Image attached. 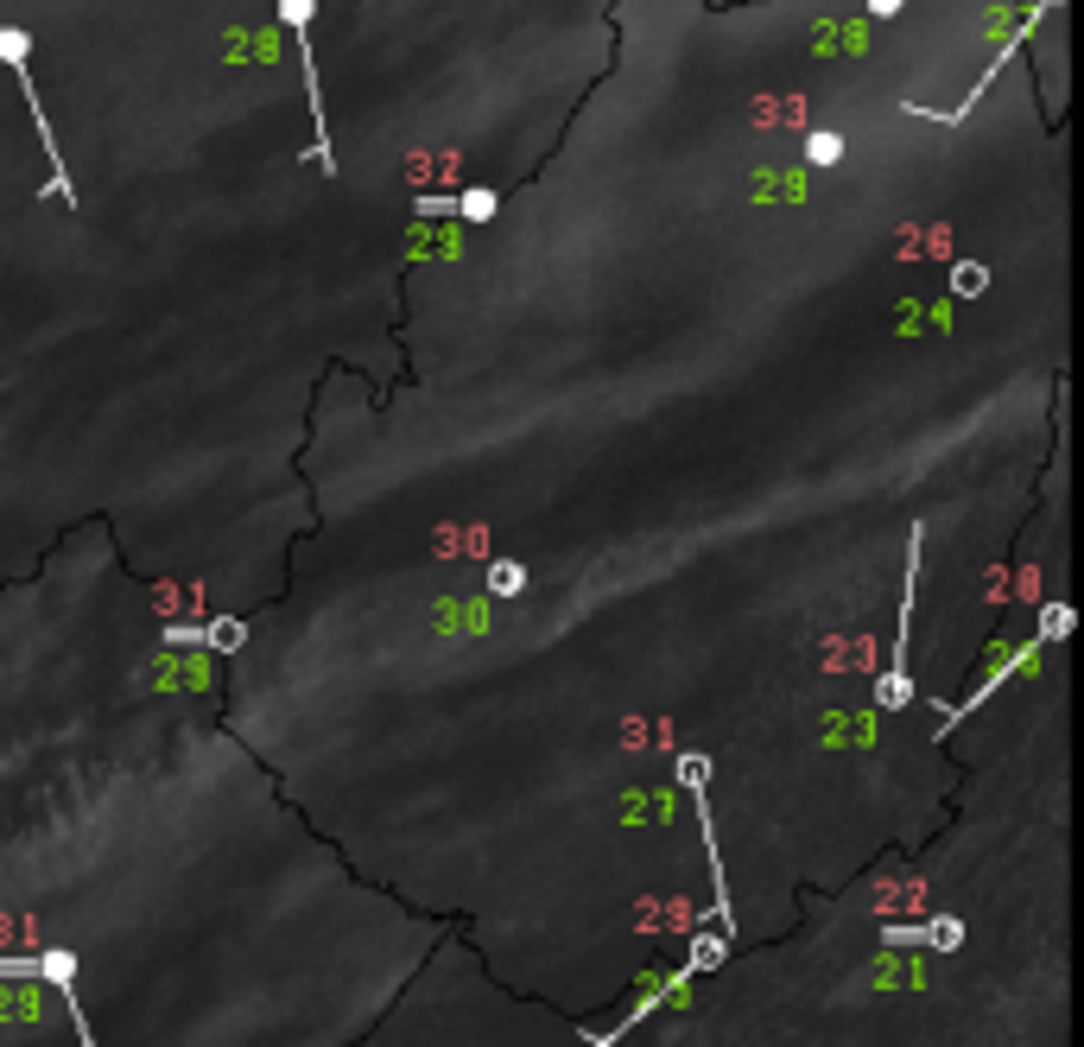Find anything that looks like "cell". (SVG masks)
I'll list each match as a JSON object with an SVG mask.
<instances>
[{"instance_id": "cell-3", "label": "cell", "mask_w": 1084, "mask_h": 1047, "mask_svg": "<svg viewBox=\"0 0 1084 1047\" xmlns=\"http://www.w3.org/2000/svg\"><path fill=\"white\" fill-rule=\"evenodd\" d=\"M837 153H844V140H837V133H812V140H806V159H812V165H831Z\"/></svg>"}, {"instance_id": "cell-2", "label": "cell", "mask_w": 1084, "mask_h": 1047, "mask_svg": "<svg viewBox=\"0 0 1084 1047\" xmlns=\"http://www.w3.org/2000/svg\"><path fill=\"white\" fill-rule=\"evenodd\" d=\"M457 216H470V223H489V216H495V191H463V197H457Z\"/></svg>"}, {"instance_id": "cell-4", "label": "cell", "mask_w": 1084, "mask_h": 1047, "mask_svg": "<svg viewBox=\"0 0 1084 1047\" xmlns=\"http://www.w3.org/2000/svg\"><path fill=\"white\" fill-rule=\"evenodd\" d=\"M952 286H958V292H984V286H989V274L977 267V260H958V274H952Z\"/></svg>"}, {"instance_id": "cell-1", "label": "cell", "mask_w": 1084, "mask_h": 1047, "mask_svg": "<svg viewBox=\"0 0 1084 1047\" xmlns=\"http://www.w3.org/2000/svg\"><path fill=\"white\" fill-rule=\"evenodd\" d=\"M0 64H7L13 77H20V103L32 108V128H39V140H45V159H51V184H45V191L71 197V165H64V153H57V133H51L45 103H39V89H32V71H25V32L0 26Z\"/></svg>"}, {"instance_id": "cell-6", "label": "cell", "mask_w": 1084, "mask_h": 1047, "mask_svg": "<svg viewBox=\"0 0 1084 1047\" xmlns=\"http://www.w3.org/2000/svg\"><path fill=\"white\" fill-rule=\"evenodd\" d=\"M869 7H876V13H894V7H901V0H869Z\"/></svg>"}, {"instance_id": "cell-5", "label": "cell", "mask_w": 1084, "mask_h": 1047, "mask_svg": "<svg viewBox=\"0 0 1084 1047\" xmlns=\"http://www.w3.org/2000/svg\"><path fill=\"white\" fill-rule=\"evenodd\" d=\"M210 641L216 648H242V622H210Z\"/></svg>"}]
</instances>
